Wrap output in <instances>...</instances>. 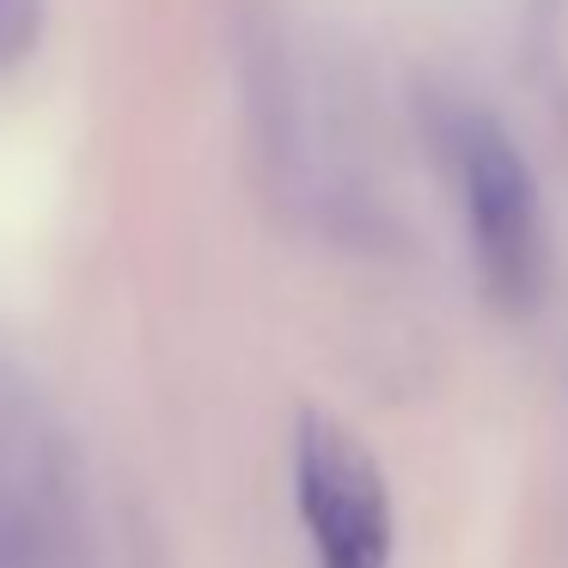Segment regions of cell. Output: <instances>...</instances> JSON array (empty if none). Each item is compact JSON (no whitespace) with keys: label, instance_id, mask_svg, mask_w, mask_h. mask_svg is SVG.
Returning a JSON list of instances; mask_svg holds the SVG:
<instances>
[{"label":"cell","instance_id":"1","mask_svg":"<svg viewBox=\"0 0 568 568\" xmlns=\"http://www.w3.org/2000/svg\"><path fill=\"white\" fill-rule=\"evenodd\" d=\"M458 190H465V221H470V251L489 282V294L507 312L538 306L550 245H544V209L519 148L495 123L470 116L458 129Z\"/></svg>","mask_w":568,"mask_h":568},{"label":"cell","instance_id":"3","mask_svg":"<svg viewBox=\"0 0 568 568\" xmlns=\"http://www.w3.org/2000/svg\"><path fill=\"white\" fill-rule=\"evenodd\" d=\"M31 26H38V0H0V62L26 50Z\"/></svg>","mask_w":568,"mask_h":568},{"label":"cell","instance_id":"2","mask_svg":"<svg viewBox=\"0 0 568 568\" xmlns=\"http://www.w3.org/2000/svg\"><path fill=\"white\" fill-rule=\"evenodd\" d=\"M300 514H306L318 568H385L392 507L373 458L331 422L300 428Z\"/></svg>","mask_w":568,"mask_h":568}]
</instances>
